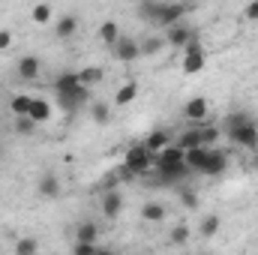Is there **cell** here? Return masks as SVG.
I'll list each match as a JSON object with an SVG mask.
<instances>
[{
  "mask_svg": "<svg viewBox=\"0 0 258 255\" xmlns=\"http://www.w3.org/2000/svg\"><path fill=\"white\" fill-rule=\"evenodd\" d=\"M186 12H189V6H183V3H141L138 6L141 18H147L150 24H162L165 30L174 24H183Z\"/></svg>",
  "mask_w": 258,
  "mask_h": 255,
  "instance_id": "cell-1",
  "label": "cell"
},
{
  "mask_svg": "<svg viewBox=\"0 0 258 255\" xmlns=\"http://www.w3.org/2000/svg\"><path fill=\"white\" fill-rule=\"evenodd\" d=\"M54 90H57V96H60V102H63L66 108H75V105H81L90 96V90L78 81V72H63L54 81Z\"/></svg>",
  "mask_w": 258,
  "mask_h": 255,
  "instance_id": "cell-2",
  "label": "cell"
},
{
  "mask_svg": "<svg viewBox=\"0 0 258 255\" xmlns=\"http://www.w3.org/2000/svg\"><path fill=\"white\" fill-rule=\"evenodd\" d=\"M123 168H126L132 177H147V174L156 171V168H153V156L147 153L144 144H132V147H129L126 156H123Z\"/></svg>",
  "mask_w": 258,
  "mask_h": 255,
  "instance_id": "cell-3",
  "label": "cell"
},
{
  "mask_svg": "<svg viewBox=\"0 0 258 255\" xmlns=\"http://www.w3.org/2000/svg\"><path fill=\"white\" fill-rule=\"evenodd\" d=\"M225 138L237 147H246V150H258V126L255 123H246V126L237 129H225Z\"/></svg>",
  "mask_w": 258,
  "mask_h": 255,
  "instance_id": "cell-4",
  "label": "cell"
},
{
  "mask_svg": "<svg viewBox=\"0 0 258 255\" xmlns=\"http://www.w3.org/2000/svg\"><path fill=\"white\" fill-rule=\"evenodd\" d=\"M183 117L192 123V126H204L207 117H210V102L204 96H192L186 105H183Z\"/></svg>",
  "mask_w": 258,
  "mask_h": 255,
  "instance_id": "cell-5",
  "label": "cell"
},
{
  "mask_svg": "<svg viewBox=\"0 0 258 255\" xmlns=\"http://www.w3.org/2000/svg\"><path fill=\"white\" fill-rule=\"evenodd\" d=\"M183 156H186V153H183V150L171 141L162 153H156V156H153V168H156V171H165V168H180V165H186V162H183Z\"/></svg>",
  "mask_w": 258,
  "mask_h": 255,
  "instance_id": "cell-6",
  "label": "cell"
},
{
  "mask_svg": "<svg viewBox=\"0 0 258 255\" xmlns=\"http://www.w3.org/2000/svg\"><path fill=\"white\" fill-rule=\"evenodd\" d=\"M111 54H114L120 63H135V60L141 57V45H138V39H132V36H120L117 45L111 48Z\"/></svg>",
  "mask_w": 258,
  "mask_h": 255,
  "instance_id": "cell-7",
  "label": "cell"
},
{
  "mask_svg": "<svg viewBox=\"0 0 258 255\" xmlns=\"http://www.w3.org/2000/svg\"><path fill=\"white\" fill-rule=\"evenodd\" d=\"M192 39H195V30L186 27V24H174V27L165 30V45H168V48H180V51H183Z\"/></svg>",
  "mask_w": 258,
  "mask_h": 255,
  "instance_id": "cell-8",
  "label": "cell"
},
{
  "mask_svg": "<svg viewBox=\"0 0 258 255\" xmlns=\"http://www.w3.org/2000/svg\"><path fill=\"white\" fill-rule=\"evenodd\" d=\"M99 207H102V216H105V219H117L120 210H123V195H120L117 189H105L102 192Z\"/></svg>",
  "mask_w": 258,
  "mask_h": 255,
  "instance_id": "cell-9",
  "label": "cell"
},
{
  "mask_svg": "<svg viewBox=\"0 0 258 255\" xmlns=\"http://www.w3.org/2000/svg\"><path fill=\"white\" fill-rule=\"evenodd\" d=\"M15 72H18L21 81H36L39 72H42V60H39L36 54H24V57L18 60V66H15Z\"/></svg>",
  "mask_w": 258,
  "mask_h": 255,
  "instance_id": "cell-10",
  "label": "cell"
},
{
  "mask_svg": "<svg viewBox=\"0 0 258 255\" xmlns=\"http://www.w3.org/2000/svg\"><path fill=\"white\" fill-rule=\"evenodd\" d=\"M171 141H174V138H171V132H165V129H153L141 144L147 147V153H150V156H156V153H162Z\"/></svg>",
  "mask_w": 258,
  "mask_h": 255,
  "instance_id": "cell-11",
  "label": "cell"
},
{
  "mask_svg": "<svg viewBox=\"0 0 258 255\" xmlns=\"http://www.w3.org/2000/svg\"><path fill=\"white\" fill-rule=\"evenodd\" d=\"M225 168H228V156H225V150H216V147H213V150L207 153V165H204L201 174H204V177H216V174H222Z\"/></svg>",
  "mask_w": 258,
  "mask_h": 255,
  "instance_id": "cell-12",
  "label": "cell"
},
{
  "mask_svg": "<svg viewBox=\"0 0 258 255\" xmlns=\"http://www.w3.org/2000/svg\"><path fill=\"white\" fill-rule=\"evenodd\" d=\"M75 243H90V246H99V225H96L93 219L78 222V228H75Z\"/></svg>",
  "mask_w": 258,
  "mask_h": 255,
  "instance_id": "cell-13",
  "label": "cell"
},
{
  "mask_svg": "<svg viewBox=\"0 0 258 255\" xmlns=\"http://www.w3.org/2000/svg\"><path fill=\"white\" fill-rule=\"evenodd\" d=\"M75 30H78V15H75V12L60 15L57 24H54V36H57V39H69V36H75Z\"/></svg>",
  "mask_w": 258,
  "mask_h": 255,
  "instance_id": "cell-14",
  "label": "cell"
},
{
  "mask_svg": "<svg viewBox=\"0 0 258 255\" xmlns=\"http://www.w3.org/2000/svg\"><path fill=\"white\" fill-rule=\"evenodd\" d=\"M168 216V207L162 201H144L141 204V219L144 222H162Z\"/></svg>",
  "mask_w": 258,
  "mask_h": 255,
  "instance_id": "cell-15",
  "label": "cell"
},
{
  "mask_svg": "<svg viewBox=\"0 0 258 255\" xmlns=\"http://www.w3.org/2000/svg\"><path fill=\"white\" fill-rule=\"evenodd\" d=\"M36 189H39L42 198H57V195H60V177H57L54 171H45V174L39 177V186H36Z\"/></svg>",
  "mask_w": 258,
  "mask_h": 255,
  "instance_id": "cell-16",
  "label": "cell"
},
{
  "mask_svg": "<svg viewBox=\"0 0 258 255\" xmlns=\"http://www.w3.org/2000/svg\"><path fill=\"white\" fill-rule=\"evenodd\" d=\"M99 39L105 42V48H114V45H117V39H120V24H117L114 18L102 21V24H99Z\"/></svg>",
  "mask_w": 258,
  "mask_h": 255,
  "instance_id": "cell-17",
  "label": "cell"
},
{
  "mask_svg": "<svg viewBox=\"0 0 258 255\" xmlns=\"http://www.w3.org/2000/svg\"><path fill=\"white\" fill-rule=\"evenodd\" d=\"M30 105H33V96L15 93V96L9 99V114H12V117H27V114H30Z\"/></svg>",
  "mask_w": 258,
  "mask_h": 255,
  "instance_id": "cell-18",
  "label": "cell"
},
{
  "mask_svg": "<svg viewBox=\"0 0 258 255\" xmlns=\"http://www.w3.org/2000/svg\"><path fill=\"white\" fill-rule=\"evenodd\" d=\"M36 126L39 123H45V120H51V102H45V99H39V96H33V105H30V114H27Z\"/></svg>",
  "mask_w": 258,
  "mask_h": 255,
  "instance_id": "cell-19",
  "label": "cell"
},
{
  "mask_svg": "<svg viewBox=\"0 0 258 255\" xmlns=\"http://www.w3.org/2000/svg\"><path fill=\"white\" fill-rule=\"evenodd\" d=\"M174 144L186 153V150H195V147H201V135H198V126H189V129H183L177 138H174Z\"/></svg>",
  "mask_w": 258,
  "mask_h": 255,
  "instance_id": "cell-20",
  "label": "cell"
},
{
  "mask_svg": "<svg viewBox=\"0 0 258 255\" xmlns=\"http://www.w3.org/2000/svg\"><path fill=\"white\" fill-rule=\"evenodd\" d=\"M207 147H195V150H186V156H183V162H186V168L189 171H204V165H207Z\"/></svg>",
  "mask_w": 258,
  "mask_h": 255,
  "instance_id": "cell-21",
  "label": "cell"
},
{
  "mask_svg": "<svg viewBox=\"0 0 258 255\" xmlns=\"http://www.w3.org/2000/svg\"><path fill=\"white\" fill-rule=\"evenodd\" d=\"M102 78H105V69H102V66H84V69H78V81H81L87 90H90L93 84H99Z\"/></svg>",
  "mask_w": 258,
  "mask_h": 255,
  "instance_id": "cell-22",
  "label": "cell"
},
{
  "mask_svg": "<svg viewBox=\"0 0 258 255\" xmlns=\"http://www.w3.org/2000/svg\"><path fill=\"white\" fill-rule=\"evenodd\" d=\"M135 96H138V84L135 81H123L120 87H117V93H114V105H129V102H135Z\"/></svg>",
  "mask_w": 258,
  "mask_h": 255,
  "instance_id": "cell-23",
  "label": "cell"
},
{
  "mask_svg": "<svg viewBox=\"0 0 258 255\" xmlns=\"http://www.w3.org/2000/svg\"><path fill=\"white\" fill-rule=\"evenodd\" d=\"M198 135H201V147H207V150H213V144L222 138V126H213L210 120L204 123V126H198Z\"/></svg>",
  "mask_w": 258,
  "mask_h": 255,
  "instance_id": "cell-24",
  "label": "cell"
},
{
  "mask_svg": "<svg viewBox=\"0 0 258 255\" xmlns=\"http://www.w3.org/2000/svg\"><path fill=\"white\" fill-rule=\"evenodd\" d=\"M207 66V54L204 51H198V54H189V57H180V69L186 72V75H195V72H201Z\"/></svg>",
  "mask_w": 258,
  "mask_h": 255,
  "instance_id": "cell-25",
  "label": "cell"
},
{
  "mask_svg": "<svg viewBox=\"0 0 258 255\" xmlns=\"http://www.w3.org/2000/svg\"><path fill=\"white\" fill-rule=\"evenodd\" d=\"M90 117H93V123H96V126L111 123V105H105L102 99H99V102H93V105H90Z\"/></svg>",
  "mask_w": 258,
  "mask_h": 255,
  "instance_id": "cell-26",
  "label": "cell"
},
{
  "mask_svg": "<svg viewBox=\"0 0 258 255\" xmlns=\"http://www.w3.org/2000/svg\"><path fill=\"white\" fill-rule=\"evenodd\" d=\"M30 18H33V24H51L54 9H51L48 3H36V6L30 9Z\"/></svg>",
  "mask_w": 258,
  "mask_h": 255,
  "instance_id": "cell-27",
  "label": "cell"
},
{
  "mask_svg": "<svg viewBox=\"0 0 258 255\" xmlns=\"http://www.w3.org/2000/svg\"><path fill=\"white\" fill-rule=\"evenodd\" d=\"M219 216L216 213H207V216H201V225H198V231H201V237H213V234H219Z\"/></svg>",
  "mask_w": 258,
  "mask_h": 255,
  "instance_id": "cell-28",
  "label": "cell"
},
{
  "mask_svg": "<svg viewBox=\"0 0 258 255\" xmlns=\"http://www.w3.org/2000/svg\"><path fill=\"white\" fill-rule=\"evenodd\" d=\"M15 255H39V240L36 237H18L15 240Z\"/></svg>",
  "mask_w": 258,
  "mask_h": 255,
  "instance_id": "cell-29",
  "label": "cell"
},
{
  "mask_svg": "<svg viewBox=\"0 0 258 255\" xmlns=\"http://www.w3.org/2000/svg\"><path fill=\"white\" fill-rule=\"evenodd\" d=\"M246 123H255L246 111H231V114H225V126H222V132L225 129H237V126H246Z\"/></svg>",
  "mask_w": 258,
  "mask_h": 255,
  "instance_id": "cell-30",
  "label": "cell"
},
{
  "mask_svg": "<svg viewBox=\"0 0 258 255\" xmlns=\"http://www.w3.org/2000/svg\"><path fill=\"white\" fill-rule=\"evenodd\" d=\"M138 45H141V54H159L162 45H165V36H147V39L138 42Z\"/></svg>",
  "mask_w": 258,
  "mask_h": 255,
  "instance_id": "cell-31",
  "label": "cell"
},
{
  "mask_svg": "<svg viewBox=\"0 0 258 255\" xmlns=\"http://www.w3.org/2000/svg\"><path fill=\"white\" fill-rule=\"evenodd\" d=\"M177 195H180V204L186 207V210H198L201 207V201H198V195H195L189 186H183V189H177Z\"/></svg>",
  "mask_w": 258,
  "mask_h": 255,
  "instance_id": "cell-32",
  "label": "cell"
},
{
  "mask_svg": "<svg viewBox=\"0 0 258 255\" xmlns=\"http://www.w3.org/2000/svg\"><path fill=\"white\" fill-rule=\"evenodd\" d=\"M171 243H174V246H186V243H189V228H186L183 222L171 228Z\"/></svg>",
  "mask_w": 258,
  "mask_h": 255,
  "instance_id": "cell-33",
  "label": "cell"
},
{
  "mask_svg": "<svg viewBox=\"0 0 258 255\" xmlns=\"http://www.w3.org/2000/svg\"><path fill=\"white\" fill-rule=\"evenodd\" d=\"M15 132L18 135H33L36 132V123L30 117H15Z\"/></svg>",
  "mask_w": 258,
  "mask_h": 255,
  "instance_id": "cell-34",
  "label": "cell"
},
{
  "mask_svg": "<svg viewBox=\"0 0 258 255\" xmlns=\"http://www.w3.org/2000/svg\"><path fill=\"white\" fill-rule=\"evenodd\" d=\"M72 255H102L99 246H90V243H75L72 246Z\"/></svg>",
  "mask_w": 258,
  "mask_h": 255,
  "instance_id": "cell-35",
  "label": "cell"
},
{
  "mask_svg": "<svg viewBox=\"0 0 258 255\" xmlns=\"http://www.w3.org/2000/svg\"><path fill=\"white\" fill-rule=\"evenodd\" d=\"M12 42H15L12 30H0V51H9V48H12Z\"/></svg>",
  "mask_w": 258,
  "mask_h": 255,
  "instance_id": "cell-36",
  "label": "cell"
},
{
  "mask_svg": "<svg viewBox=\"0 0 258 255\" xmlns=\"http://www.w3.org/2000/svg\"><path fill=\"white\" fill-rule=\"evenodd\" d=\"M243 18H246V21H258V0H252V3L243 9Z\"/></svg>",
  "mask_w": 258,
  "mask_h": 255,
  "instance_id": "cell-37",
  "label": "cell"
},
{
  "mask_svg": "<svg viewBox=\"0 0 258 255\" xmlns=\"http://www.w3.org/2000/svg\"><path fill=\"white\" fill-rule=\"evenodd\" d=\"M252 168L258 171V150H252Z\"/></svg>",
  "mask_w": 258,
  "mask_h": 255,
  "instance_id": "cell-38",
  "label": "cell"
},
{
  "mask_svg": "<svg viewBox=\"0 0 258 255\" xmlns=\"http://www.w3.org/2000/svg\"><path fill=\"white\" fill-rule=\"evenodd\" d=\"M0 96H3V90H0Z\"/></svg>",
  "mask_w": 258,
  "mask_h": 255,
  "instance_id": "cell-39",
  "label": "cell"
}]
</instances>
